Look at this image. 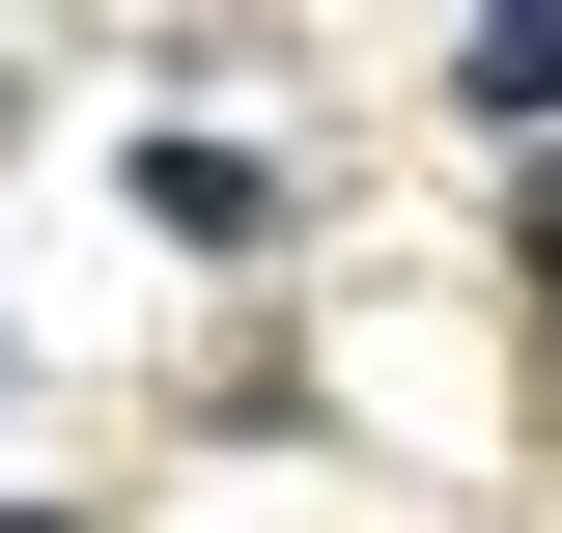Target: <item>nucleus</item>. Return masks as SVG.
Returning <instances> with one entry per match:
<instances>
[{"mask_svg": "<svg viewBox=\"0 0 562 533\" xmlns=\"http://www.w3.org/2000/svg\"><path fill=\"white\" fill-rule=\"evenodd\" d=\"M479 113H562V0H479Z\"/></svg>", "mask_w": 562, "mask_h": 533, "instance_id": "f257e3e1", "label": "nucleus"}]
</instances>
